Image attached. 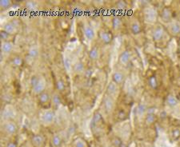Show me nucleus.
Masks as SVG:
<instances>
[{"label": "nucleus", "instance_id": "31", "mask_svg": "<svg viewBox=\"0 0 180 147\" xmlns=\"http://www.w3.org/2000/svg\"><path fill=\"white\" fill-rule=\"evenodd\" d=\"M171 136L174 140H177L180 138V130L179 129H175L172 130Z\"/></svg>", "mask_w": 180, "mask_h": 147}, {"label": "nucleus", "instance_id": "25", "mask_svg": "<svg viewBox=\"0 0 180 147\" xmlns=\"http://www.w3.org/2000/svg\"><path fill=\"white\" fill-rule=\"evenodd\" d=\"M73 69L74 71L75 72H77V73H82V72L83 71V70H84V65L81 62H78V63H75L74 65Z\"/></svg>", "mask_w": 180, "mask_h": 147}, {"label": "nucleus", "instance_id": "2", "mask_svg": "<svg viewBox=\"0 0 180 147\" xmlns=\"http://www.w3.org/2000/svg\"><path fill=\"white\" fill-rule=\"evenodd\" d=\"M3 128H4L6 133L9 134H14L17 132L18 130L17 125L13 122H7L3 126Z\"/></svg>", "mask_w": 180, "mask_h": 147}, {"label": "nucleus", "instance_id": "4", "mask_svg": "<svg viewBox=\"0 0 180 147\" xmlns=\"http://www.w3.org/2000/svg\"><path fill=\"white\" fill-rule=\"evenodd\" d=\"M45 87H46V82H44V80L41 79L39 80V83L36 85L33 88V90L34 92L36 94H40L43 92H44V90H45Z\"/></svg>", "mask_w": 180, "mask_h": 147}, {"label": "nucleus", "instance_id": "9", "mask_svg": "<svg viewBox=\"0 0 180 147\" xmlns=\"http://www.w3.org/2000/svg\"><path fill=\"white\" fill-rule=\"evenodd\" d=\"M161 17L163 18V21H170V19L171 18V10L169 8H167V7L163 8V11H162V13H161Z\"/></svg>", "mask_w": 180, "mask_h": 147}, {"label": "nucleus", "instance_id": "8", "mask_svg": "<svg viewBox=\"0 0 180 147\" xmlns=\"http://www.w3.org/2000/svg\"><path fill=\"white\" fill-rule=\"evenodd\" d=\"M112 79H113V82L115 83L120 84V83L123 82V81L124 79V76L120 72H115L112 75Z\"/></svg>", "mask_w": 180, "mask_h": 147}, {"label": "nucleus", "instance_id": "38", "mask_svg": "<svg viewBox=\"0 0 180 147\" xmlns=\"http://www.w3.org/2000/svg\"><path fill=\"white\" fill-rule=\"evenodd\" d=\"M116 6L119 9H123L125 7H127V3L124 1H119L117 3H116Z\"/></svg>", "mask_w": 180, "mask_h": 147}, {"label": "nucleus", "instance_id": "17", "mask_svg": "<svg viewBox=\"0 0 180 147\" xmlns=\"http://www.w3.org/2000/svg\"><path fill=\"white\" fill-rule=\"evenodd\" d=\"M89 58L91 60H96L99 58V49L96 46L91 48V50L89 52Z\"/></svg>", "mask_w": 180, "mask_h": 147}, {"label": "nucleus", "instance_id": "36", "mask_svg": "<svg viewBox=\"0 0 180 147\" xmlns=\"http://www.w3.org/2000/svg\"><path fill=\"white\" fill-rule=\"evenodd\" d=\"M113 144H114L115 146L120 147L123 145V142L119 138H115L113 139Z\"/></svg>", "mask_w": 180, "mask_h": 147}, {"label": "nucleus", "instance_id": "26", "mask_svg": "<svg viewBox=\"0 0 180 147\" xmlns=\"http://www.w3.org/2000/svg\"><path fill=\"white\" fill-rule=\"evenodd\" d=\"M103 120V116L99 112H95L93 116V119H92V124H97L99 122H101Z\"/></svg>", "mask_w": 180, "mask_h": 147}, {"label": "nucleus", "instance_id": "7", "mask_svg": "<svg viewBox=\"0 0 180 147\" xmlns=\"http://www.w3.org/2000/svg\"><path fill=\"white\" fill-rule=\"evenodd\" d=\"M119 60V63H121V64H123V65L127 64L129 62V60H130V53H129V51H123V52L120 55Z\"/></svg>", "mask_w": 180, "mask_h": 147}, {"label": "nucleus", "instance_id": "21", "mask_svg": "<svg viewBox=\"0 0 180 147\" xmlns=\"http://www.w3.org/2000/svg\"><path fill=\"white\" fill-rule=\"evenodd\" d=\"M131 32L134 34H138L139 33H141L142 31L141 26L139 25L138 22H134L133 24L131 25Z\"/></svg>", "mask_w": 180, "mask_h": 147}, {"label": "nucleus", "instance_id": "37", "mask_svg": "<svg viewBox=\"0 0 180 147\" xmlns=\"http://www.w3.org/2000/svg\"><path fill=\"white\" fill-rule=\"evenodd\" d=\"M75 147H87L86 143L85 142V141L82 140H78L76 143H75Z\"/></svg>", "mask_w": 180, "mask_h": 147}, {"label": "nucleus", "instance_id": "29", "mask_svg": "<svg viewBox=\"0 0 180 147\" xmlns=\"http://www.w3.org/2000/svg\"><path fill=\"white\" fill-rule=\"evenodd\" d=\"M171 31L173 34H178L180 33V25L179 23H174L171 26Z\"/></svg>", "mask_w": 180, "mask_h": 147}, {"label": "nucleus", "instance_id": "1", "mask_svg": "<svg viewBox=\"0 0 180 147\" xmlns=\"http://www.w3.org/2000/svg\"><path fill=\"white\" fill-rule=\"evenodd\" d=\"M99 38L102 40V42L105 44H109L112 42L113 40V34L109 32V31H104V30H102V31H99Z\"/></svg>", "mask_w": 180, "mask_h": 147}, {"label": "nucleus", "instance_id": "35", "mask_svg": "<svg viewBox=\"0 0 180 147\" xmlns=\"http://www.w3.org/2000/svg\"><path fill=\"white\" fill-rule=\"evenodd\" d=\"M9 35H10V34H9L7 32H6L5 30H2L0 31V37H1V39L4 40L5 42H6V40L8 38Z\"/></svg>", "mask_w": 180, "mask_h": 147}, {"label": "nucleus", "instance_id": "30", "mask_svg": "<svg viewBox=\"0 0 180 147\" xmlns=\"http://www.w3.org/2000/svg\"><path fill=\"white\" fill-rule=\"evenodd\" d=\"M118 118L121 121L125 120L126 118H127V113H126V112H125L123 109H120L119 111V113H118Z\"/></svg>", "mask_w": 180, "mask_h": 147}, {"label": "nucleus", "instance_id": "32", "mask_svg": "<svg viewBox=\"0 0 180 147\" xmlns=\"http://www.w3.org/2000/svg\"><path fill=\"white\" fill-rule=\"evenodd\" d=\"M39 80H40V78H38L37 76H33L31 78V79H30V85H31L32 88H34V86L39 83Z\"/></svg>", "mask_w": 180, "mask_h": 147}, {"label": "nucleus", "instance_id": "39", "mask_svg": "<svg viewBox=\"0 0 180 147\" xmlns=\"http://www.w3.org/2000/svg\"><path fill=\"white\" fill-rule=\"evenodd\" d=\"M155 112H156V108L154 106L149 107L148 109H146V113L147 114H155Z\"/></svg>", "mask_w": 180, "mask_h": 147}, {"label": "nucleus", "instance_id": "23", "mask_svg": "<svg viewBox=\"0 0 180 147\" xmlns=\"http://www.w3.org/2000/svg\"><path fill=\"white\" fill-rule=\"evenodd\" d=\"M156 119H157V117L155 114H146L145 122L147 125H151L156 121Z\"/></svg>", "mask_w": 180, "mask_h": 147}, {"label": "nucleus", "instance_id": "18", "mask_svg": "<svg viewBox=\"0 0 180 147\" xmlns=\"http://www.w3.org/2000/svg\"><path fill=\"white\" fill-rule=\"evenodd\" d=\"M11 63L15 67H20L23 64V60L20 56H15L11 60Z\"/></svg>", "mask_w": 180, "mask_h": 147}, {"label": "nucleus", "instance_id": "11", "mask_svg": "<svg viewBox=\"0 0 180 147\" xmlns=\"http://www.w3.org/2000/svg\"><path fill=\"white\" fill-rule=\"evenodd\" d=\"M13 50V44L11 42L6 41L2 45V51L5 54H9Z\"/></svg>", "mask_w": 180, "mask_h": 147}, {"label": "nucleus", "instance_id": "33", "mask_svg": "<svg viewBox=\"0 0 180 147\" xmlns=\"http://www.w3.org/2000/svg\"><path fill=\"white\" fill-rule=\"evenodd\" d=\"M52 102L55 105H59L61 103V98H60L59 95L58 94H55L54 97L52 98Z\"/></svg>", "mask_w": 180, "mask_h": 147}, {"label": "nucleus", "instance_id": "42", "mask_svg": "<svg viewBox=\"0 0 180 147\" xmlns=\"http://www.w3.org/2000/svg\"><path fill=\"white\" fill-rule=\"evenodd\" d=\"M6 147H17V144L14 142H10L7 144Z\"/></svg>", "mask_w": 180, "mask_h": 147}, {"label": "nucleus", "instance_id": "12", "mask_svg": "<svg viewBox=\"0 0 180 147\" xmlns=\"http://www.w3.org/2000/svg\"><path fill=\"white\" fill-rule=\"evenodd\" d=\"M84 34H85V36L86 37L87 39H89V40H92V39H94V30H93V28L91 27V26H86V28L84 29Z\"/></svg>", "mask_w": 180, "mask_h": 147}, {"label": "nucleus", "instance_id": "22", "mask_svg": "<svg viewBox=\"0 0 180 147\" xmlns=\"http://www.w3.org/2000/svg\"><path fill=\"white\" fill-rule=\"evenodd\" d=\"M122 25V20L119 17H115L112 20V26L115 30H119Z\"/></svg>", "mask_w": 180, "mask_h": 147}, {"label": "nucleus", "instance_id": "13", "mask_svg": "<svg viewBox=\"0 0 180 147\" xmlns=\"http://www.w3.org/2000/svg\"><path fill=\"white\" fill-rule=\"evenodd\" d=\"M3 30H5L6 32H7L9 34H14V33L16 32V26L14 25L12 22H7L4 26Z\"/></svg>", "mask_w": 180, "mask_h": 147}, {"label": "nucleus", "instance_id": "14", "mask_svg": "<svg viewBox=\"0 0 180 147\" xmlns=\"http://www.w3.org/2000/svg\"><path fill=\"white\" fill-rule=\"evenodd\" d=\"M39 101L40 102V104H46L48 102L50 101V96L48 94V93L47 92H43L42 94H40L39 95Z\"/></svg>", "mask_w": 180, "mask_h": 147}, {"label": "nucleus", "instance_id": "28", "mask_svg": "<svg viewBox=\"0 0 180 147\" xmlns=\"http://www.w3.org/2000/svg\"><path fill=\"white\" fill-rule=\"evenodd\" d=\"M38 55H39V51L36 48H31L30 51H28V55L32 59L36 58L38 56Z\"/></svg>", "mask_w": 180, "mask_h": 147}, {"label": "nucleus", "instance_id": "16", "mask_svg": "<svg viewBox=\"0 0 180 147\" xmlns=\"http://www.w3.org/2000/svg\"><path fill=\"white\" fill-rule=\"evenodd\" d=\"M51 142L54 147H60L61 145H62V143H63V140H62L59 135L55 134L54 135V137L52 138Z\"/></svg>", "mask_w": 180, "mask_h": 147}, {"label": "nucleus", "instance_id": "40", "mask_svg": "<svg viewBox=\"0 0 180 147\" xmlns=\"http://www.w3.org/2000/svg\"><path fill=\"white\" fill-rule=\"evenodd\" d=\"M92 74H93V70L92 69H87L86 71H85V77L86 78H90V77L92 76Z\"/></svg>", "mask_w": 180, "mask_h": 147}, {"label": "nucleus", "instance_id": "24", "mask_svg": "<svg viewBox=\"0 0 180 147\" xmlns=\"http://www.w3.org/2000/svg\"><path fill=\"white\" fill-rule=\"evenodd\" d=\"M146 107L144 104H139L138 105L137 109H136V113L138 116H142L146 112Z\"/></svg>", "mask_w": 180, "mask_h": 147}, {"label": "nucleus", "instance_id": "27", "mask_svg": "<svg viewBox=\"0 0 180 147\" xmlns=\"http://www.w3.org/2000/svg\"><path fill=\"white\" fill-rule=\"evenodd\" d=\"M56 88L59 91H63L65 90V83L63 80H58L56 82Z\"/></svg>", "mask_w": 180, "mask_h": 147}, {"label": "nucleus", "instance_id": "19", "mask_svg": "<svg viewBox=\"0 0 180 147\" xmlns=\"http://www.w3.org/2000/svg\"><path fill=\"white\" fill-rule=\"evenodd\" d=\"M107 93L110 95H115L117 92V86H116V83H115L114 82H111L110 84L108 85L107 86Z\"/></svg>", "mask_w": 180, "mask_h": 147}, {"label": "nucleus", "instance_id": "5", "mask_svg": "<svg viewBox=\"0 0 180 147\" xmlns=\"http://www.w3.org/2000/svg\"><path fill=\"white\" fill-rule=\"evenodd\" d=\"M163 34H164V30L161 26L156 27L154 29V32H153V38H154V41L161 40L163 37Z\"/></svg>", "mask_w": 180, "mask_h": 147}, {"label": "nucleus", "instance_id": "3", "mask_svg": "<svg viewBox=\"0 0 180 147\" xmlns=\"http://www.w3.org/2000/svg\"><path fill=\"white\" fill-rule=\"evenodd\" d=\"M55 112L54 111H51V110H47L45 113H43V121L44 123H51L54 121L55 119Z\"/></svg>", "mask_w": 180, "mask_h": 147}, {"label": "nucleus", "instance_id": "34", "mask_svg": "<svg viewBox=\"0 0 180 147\" xmlns=\"http://www.w3.org/2000/svg\"><path fill=\"white\" fill-rule=\"evenodd\" d=\"M11 3L10 1H7V0H2L0 2V6L3 7V8H8L9 7L11 6Z\"/></svg>", "mask_w": 180, "mask_h": 147}, {"label": "nucleus", "instance_id": "15", "mask_svg": "<svg viewBox=\"0 0 180 147\" xmlns=\"http://www.w3.org/2000/svg\"><path fill=\"white\" fill-rule=\"evenodd\" d=\"M167 103L169 106L174 107V106H175L178 104V99H177V98L175 96L171 94V95H169V96L167 97Z\"/></svg>", "mask_w": 180, "mask_h": 147}, {"label": "nucleus", "instance_id": "41", "mask_svg": "<svg viewBox=\"0 0 180 147\" xmlns=\"http://www.w3.org/2000/svg\"><path fill=\"white\" fill-rule=\"evenodd\" d=\"M26 7L29 9H34L35 7V3L34 2H28L26 3Z\"/></svg>", "mask_w": 180, "mask_h": 147}, {"label": "nucleus", "instance_id": "10", "mask_svg": "<svg viewBox=\"0 0 180 147\" xmlns=\"http://www.w3.org/2000/svg\"><path fill=\"white\" fill-rule=\"evenodd\" d=\"M43 138L42 135L35 134L32 137V143L36 147H40L43 143Z\"/></svg>", "mask_w": 180, "mask_h": 147}, {"label": "nucleus", "instance_id": "6", "mask_svg": "<svg viewBox=\"0 0 180 147\" xmlns=\"http://www.w3.org/2000/svg\"><path fill=\"white\" fill-rule=\"evenodd\" d=\"M103 104H104V107L105 109L107 110V112L111 111L113 108H114V102L112 100V98L111 97H107L105 98L104 101H103Z\"/></svg>", "mask_w": 180, "mask_h": 147}, {"label": "nucleus", "instance_id": "20", "mask_svg": "<svg viewBox=\"0 0 180 147\" xmlns=\"http://www.w3.org/2000/svg\"><path fill=\"white\" fill-rule=\"evenodd\" d=\"M148 84L152 89H154V90L157 89V87H158V82H157L155 76H150V78H148Z\"/></svg>", "mask_w": 180, "mask_h": 147}]
</instances>
